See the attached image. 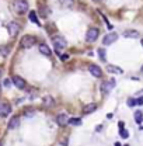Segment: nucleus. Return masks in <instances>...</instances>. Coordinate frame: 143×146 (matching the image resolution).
I'll use <instances>...</instances> for the list:
<instances>
[{
    "label": "nucleus",
    "instance_id": "nucleus-15",
    "mask_svg": "<svg viewBox=\"0 0 143 146\" xmlns=\"http://www.w3.org/2000/svg\"><path fill=\"white\" fill-rule=\"evenodd\" d=\"M124 36H125V38L136 39V38H139V33H138V31H135V30H128V31L124 33Z\"/></svg>",
    "mask_w": 143,
    "mask_h": 146
},
{
    "label": "nucleus",
    "instance_id": "nucleus-27",
    "mask_svg": "<svg viewBox=\"0 0 143 146\" xmlns=\"http://www.w3.org/2000/svg\"><path fill=\"white\" fill-rule=\"evenodd\" d=\"M3 84H4V86H6V87H9V86H10V84H11V80H9V79H6V80H4V83H3Z\"/></svg>",
    "mask_w": 143,
    "mask_h": 146
},
{
    "label": "nucleus",
    "instance_id": "nucleus-4",
    "mask_svg": "<svg viewBox=\"0 0 143 146\" xmlns=\"http://www.w3.org/2000/svg\"><path fill=\"white\" fill-rule=\"evenodd\" d=\"M98 35H100L98 28L91 27V28H89V30H87V33H86V41H87V42H94V41H97Z\"/></svg>",
    "mask_w": 143,
    "mask_h": 146
},
{
    "label": "nucleus",
    "instance_id": "nucleus-30",
    "mask_svg": "<svg viewBox=\"0 0 143 146\" xmlns=\"http://www.w3.org/2000/svg\"><path fill=\"white\" fill-rule=\"evenodd\" d=\"M140 42H142V46H143V38H142V41H140Z\"/></svg>",
    "mask_w": 143,
    "mask_h": 146
},
{
    "label": "nucleus",
    "instance_id": "nucleus-26",
    "mask_svg": "<svg viewBox=\"0 0 143 146\" xmlns=\"http://www.w3.org/2000/svg\"><path fill=\"white\" fill-rule=\"evenodd\" d=\"M136 106H143V97L136 98Z\"/></svg>",
    "mask_w": 143,
    "mask_h": 146
},
{
    "label": "nucleus",
    "instance_id": "nucleus-10",
    "mask_svg": "<svg viewBox=\"0 0 143 146\" xmlns=\"http://www.w3.org/2000/svg\"><path fill=\"white\" fill-rule=\"evenodd\" d=\"M13 84L17 87L18 90H24L25 89V80L20 76H13Z\"/></svg>",
    "mask_w": 143,
    "mask_h": 146
},
{
    "label": "nucleus",
    "instance_id": "nucleus-1",
    "mask_svg": "<svg viewBox=\"0 0 143 146\" xmlns=\"http://www.w3.org/2000/svg\"><path fill=\"white\" fill-rule=\"evenodd\" d=\"M13 9H14V11L18 13V14H24V13L28 11V3H27L25 0H14Z\"/></svg>",
    "mask_w": 143,
    "mask_h": 146
},
{
    "label": "nucleus",
    "instance_id": "nucleus-8",
    "mask_svg": "<svg viewBox=\"0 0 143 146\" xmlns=\"http://www.w3.org/2000/svg\"><path fill=\"white\" fill-rule=\"evenodd\" d=\"M56 124H58L59 127H66V125L69 124V117H68V114H58V117H56Z\"/></svg>",
    "mask_w": 143,
    "mask_h": 146
},
{
    "label": "nucleus",
    "instance_id": "nucleus-31",
    "mask_svg": "<svg viewBox=\"0 0 143 146\" xmlns=\"http://www.w3.org/2000/svg\"><path fill=\"white\" fill-rule=\"evenodd\" d=\"M0 146H3V143H1V142H0Z\"/></svg>",
    "mask_w": 143,
    "mask_h": 146
},
{
    "label": "nucleus",
    "instance_id": "nucleus-14",
    "mask_svg": "<svg viewBox=\"0 0 143 146\" xmlns=\"http://www.w3.org/2000/svg\"><path fill=\"white\" fill-rule=\"evenodd\" d=\"M95 110H97V104H95V103H90L87 106H84L83 112H84V114H91V112H94Z\"/></svg>",
    "mask_w": 143,
    "mask_h": 146
},
{
    "label": "nucleus",
    "instance_id": "nucleus-32",
    "mask_svg": "<svg viewBox=\"0 0 143 146\" xmlns=\"http://www.w3.org/2000/svg\"><path fill=\"white\" fill-rule=\"evenodd\" d=\"M0 76H1V70H0Z\"/></svg>",
    "mask_w": 143,
    "mask_h": 146
},
{
    "label": "nucleus",
    "instance_id": "nucleus-16",
    "mask_svg": "<svg viewBox=\"0 0 143 146\" xmlns=\"http://www.w3.org/2000/svg\"><path fill=\"white\" fill-rule=\"evenodd\" d=\"M18 125H20V118L18 117H13L10 119V122H9V129H16V128H18Z\"/></svg>",
    "mask_w": 143,
    "mask_h": 146
},
{
    "label": "nucleus",
    "instance_id": "nucleus-28",
    "mask_svg": "<svg viewBox=\"0 0 143 146\" xmlns=\"http://www.w3.org/2000/svg\"><path fill=\"white\" fill-rule=\"evenodd\" d=\"M69 59V55H62V60H68Z\"/></svg>",
    "mask_w": 143,
    "mask_h": 146
},
{
    "label": "nucleus",
    "instance_id": "nucleus-13",
    "mask_svg": "<svg viewBox=\"0 0 143 146\" xmlns=\"http://www.w3.org/2000/svg\"><path fill=\"white\" fill-rule=\"evenodd\" d=\"M38 49H39V52H41V54L45 55V56H51V55H52L51 48H49L48 45H45V44H41V45L38 46Z\"/></svg>",
    "mask_w": 143,
    "mask_h": 146
},
{
    "label": "nucleus",
    "instance_id": "nucleus-29",
    "mask_svg": "<svg viewBox=\"0 0 143 146\" xmlns=\"http://www.w3.org/2000/svg\"><path fill=\"white\" fill-rule=\"evenodd\" d=\"M93 1H95V3H98V1H103V0H93Z\"/></svg>",
    "mask_w": 143,
    "mask_h": 146
},
{
    "label": "nucleus",
    "instance_id": "nucleus-24",
    "mask_svg": "<svg viewBox=\"0 0 143 146\" xmlns=\"http://www.w3.org/2000/svg\"><path fill=\"white\" fill-rule=\"evenodd\" d=\"M98 55H100V59H101V60H105V51H104V49L100 48V49H98Z\"/></svg>",
    "mask_w": 143,
    "mask_h": 146
},
{
    "label": "nucleus",
    "instance_id": "nucleus-20",
    "mask_svg": "<svg viewBox=\"0 0 143 146\" xmlns=\"http://www.w3.org/2000/svg\"><path fill=\"white\" fill-rule=\"evenodd\" d=\"M69 124H70V125H74V127L81 125V119H80V118H69Z\"/></svg>",
    "mask_w": 143,
    "mask_h": 146
},
{
    "label": "nucleus",
    "instance_id": "nucleus-21",
    "mask_svg": "<svg viewBox=\"0 0 143 146\" xmlns=\"http://www.w3.org/2000/svg\"><path fill=\"white\" fill-rule=\"evenodd\" d=\"M60 1V4H62V7H69L70 9L72 6H73V0H59Z\"/></svg>",
    "mask_w": 143,
    "mask_h": 146
},
{
    "label": "nucleus",
    "instance_id": "nucleus-22",
    "mask_svg": "<svg viewBox=\"0 0 143 146\" xmlns=\"http://www.w3.org/2000/svg\"><path fill=\"white\" fill-rule=\"evenodd\" d=\"M9 52H10V49L7 48V46H0V55L3 56V58H6V56H9Z\"/></svg>",
    "mask_w": 143,
    "mask_h": 146
},
{
    "label": "nucleus",
    "instance_id": "nucleus-6",
    "mask_svg": "<svg viewBox=\"0 0 143 146\" xmlns=\"http://www.w3.org/2000/svg\"><path fill=\"white\" fill-rule=\"evenodd\" d=\"M114 86H115V80H114V79H111L109 82H104V83H101L100 89H101V91H103L104 94H107V93L111 91V89H114Z\"/></svg>",
    "mask_w": 143,
    "mask_h": 146
},
{
    "label": "nucleus",
    "instance_id": "nucleus-12",
    "mask_svg": "<svg viewBox=\"0 0 143 146\" xmlns=\"http://www.w3.org/2000/svg\"><path fill=\"white\" fill-rule=\"evenodd\" d=\"M107 72L108 73H112V74H122V73H124V70H122L121 68L115 66V65H108V66H107Z\"/></svg>",
    "mask_w": 143,
    "mask_h": 146
},
{
    "label": "nucleus",
    "instance_id": "nucleus-18",
    "mask_svg": "<svg viewBox=\"0 0 143 146\" xmlns=\"http://www.w3.org/2000/svg\"><path fill=\"white\" fill-rule=\"evenodd\" d=\"M42 103H44V106H46V107H51V106H54V98L51 97V96H46V97H44V100H42Z\"/></svg>",
    "mask_w": 143,
    "mask_h": 146
},
{
    "label": "nucleus",
    "instance_id": "nucleus-9",
    "mask_svg": "<svg viewBox=\"0 0 143 146\" xmlns=\"http://www.w3.org/2000/svg\"><path fill=\"white\" fill-rule=\"evenodd\" d=\"M11 112V106L9 103H0V117H7Z\"/></svg>",
    "mask_w": 143,
    "mask_h": 146
},
{
    "label": "nucleus",
    "instance_id": "nucleus-2",
    "mask_svg": "<svg viewBox=\"0 0 143 146\" xmlns=\"http://www.w3.org/2000/svg\"><path fill=\"white\" fill-rule=\"evenodd\" d=\"M35 42H36V38L34 35H23V38L20 39V45H21V48H25V49L34 46Z\"/></svg>",
    "mask_w": 143,
    "mask_h": 146
},
{
    "label": "nucleus",
    "instance_id": "nucleus-3",
    "mask_svg": "<svg viewBox=\"0 0 143 146\" xmlns=\"http://www.w3.org/2000/svg\"><path fill=\"white\" fill-rule=\"evenodd\" d=\"M52 41H54V45L56 49H65L68 46V41L65 39V36L62 35H54Z\"/></svg>",
    "mask_w": 143,
    "mask_h": 146
},
{
    "label": "nucleus",
    "instance_id": "nucleus-7",
    "mask_svg": "<svg viewBox=\"0 0 143 146\" xmlns=\"http://www.w3.org/2000/svg\"><path fill=\"white\" fill-rule=\"evenodd\" d=\"M117 39H118V34H117V33H109V34H107V35L103 38V44H104V45H111V44H114Z\"/></svg>",
    "mask_w": 143,
    "mask_h": 146
},
{
    "label": "nucleus",
    "instance_id": "nucleus-33",
    "mask_svg": "<svg viewBox=\"0 0 143 146\" xmlns=\"http://www.w3.org/2000/svg\"><path fill=\"white\" fill-rule=\"evenodd\" d=\"M142 70H143V66H142Z\"/></svg>",
    "mask_w": 143,
    "mask_h": 146
},
{
    "label": "nucleus",
    "instance_id": "nucleus-19",
    "mask_svg": "<svg viewBox=\"0 0 143 146\" xmlns=\"http://www.w3.org/2000/svg\"><path fill=\"white\" fill-rule=\"evenodd\" d=\"M135 121H136V124H142V121H143L142 111H135Z\"/></svg>",
    "mask_w": 143,
    "mask_h": 146
},
{
    "label": "nucleus",
    "instance_id": "nucleus-5",
    "mask_svg": "<svg viewBox=\"0 0 143 146\" xmlns=\"http://www.w3.org/2000/svg\"><path fill=\"white\" fill-rule=\"evenodd\" d=\"M7 31H9V35L10 36H16L20 33V25H18L17 23L11 21V23L7 24Z\"/></svg>",
    "mask_w": 143,
    "mask_h": 146
},
{
    "label": "nucleus",
    "instance_id": "nucleus-17",
    "mask_svg": "<svg viewBox=\"0 0 143 146\" xmlns=\"http://www.w3.org/2000/svg\"><path fill=\"white\" fill-rule=\"evenodd\" d=\"M28 17H30V21H32V23H35L36 25H41V23L38 21V16H36V13L32 10V11H30V14H28Z\"/></svg>",
    "mask_w": 143,
    "mask_h": 146
},
{
    "label": "nucleus",
    "instance_id": "nucleus-11",
    "mask_svg": "<svg viewBox=\"0 0 143 146\" xmlns=\"http://www.w3.org/2000/svg\"><path fill=\"white\" fill-rule=\"evenodd\" d=\"M89 72L93 74V77H97V79H100V77H101V74H103L101 68H100V66H97V65H90L89 66Z\"/></svg>",
    "mask_w": 143,
    "mask_h": 146
},
{
    "label": "nucleus",
    "instance_id": "nucleus-23",
    "mask_svg": "<svg viewBox=\"0 0 143 146\" xmlns=\"http://www.w3.org/2000/svg\"><path fill=\"white\" fill-rule=\"evenodd\" d=\"M119 135H121V138L126 139V138L129 136V132H128L126 129H124V128H121V131H119Z\"/></svg>",
    "mask_w": 143,
    "mask_h": 146
},
{
    "label": "nucleus",
    "instance_id": "nucleus-25",
    "mask_svg": "<svg viewBox=\"0 0 143 146\" xmlns=\"http://www.w3.org/2000/svg\"><path fill=\"white\" fill-rule=\"evenodd\" d=\"M128 106H129V107L136 106V98H129V100H128Z\"/></svg>",
    "mask_w": 143,
    "mask_h": 146
}]
</instances>
